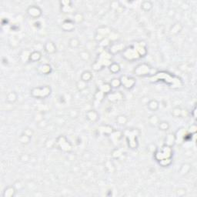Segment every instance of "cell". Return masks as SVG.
<instances>
[{"label": "cell", "mask_w": 197, "mask_h": 197, "mask_svg": "<svg viewBox=\"0 0 197 197\" xmlns=\"http://www.w3.org/2000/svg\"><path fill=\"white\" fill-rule=\"evenodd\" d=\"M51 93V88L49 85H43L42 87H35L31 90L32 97L37 99H45Z\"/></svg>", "instance_id": "6da1fadb"}, {"label": "cell", "mask_w": 197, "mask_h": 197, "mask_svg": "<svg viewBox=\"0 0 197 197\" xmlns=\"http://www.w3.org/2000/svg\"><path fill=\"white\" fill-rule=\"evenodd\" d=\"M111 32L112 31L109 27L106 25H102L97 28L96 35H95V39L98 42H102L109 36Z\"/></svg>", "instance_id": "7a4b0ae2"}, {"label": "cell", "mask_w": 197, "mask_h": 197, "mask_svg": "<svg viewBox=\"0 0 197 197\" xmlns=\"http://www.w3.org/2000/svg\"><path fill=\"white\" fill-rule=\"evenodd\" d=\"M26 12H27V14L32 19L39 18V17L42 16V13H43V11H42L41 8H39L38 5H36L28 6Z\"/></svg>", "instance_id": "3957f363"}, {"label": "cell", "mask_w": 197, "mask_h": 197, "mask_svg": "<svg viewBox=\"0 0 197 197\" xmlns=\"http://www.w3.org/2000/svg\"><path fill=\"white\" fill-rule=\"evenodd\" d=\"M120 81L121 85H123L126 89H130L133 88L136 83L135 79L133 78V77L128 76H126V75L121 76Z\"/></svg>", "instance_id": "277c9868"}, {"label": "cell", "mask_w": 197, "mask_h": 197, "mask_svg": "<svg viewBox=\"0 0 197 197\" xmlns=\"http://www.w3.org/2000/svg\"><path fill=\"white\" fill-rule=\"evenodd\" d=\"M152 70V68L146 64H140L135 69V73L137 76H146L149 74Z\"/></svg>", "instance_id": "5b68a950"}, {"label": "cell", "mask_w": 197, "mask_h": 197, "mask_svg": "<svg viewBox=\"0 0 197 197\" xmlns=\"http://www.w3.org/2000/svg\"><path fill=\"white\" fill-rule=\"evenodd\" d=\"M60 138H61V139H62L61 142H59V140H56V142H55V143H56L58 148L60 149H62V150H63V151H66V152H69V151H70V150H72L71 144L69 143V141L66 140V137L60 136Z\"/></svg>", "instance_id": "8992f818"}, {"label": "cell", "mask_w": 197, "mask_h": 197, "mask_svg": "<svg viewBox=\"0 0 197 197\" xmlns=\"http://www.w3.org/2000/svg\"><path fill=\"white\" fill-rule=\"evenodd\" d=\"M171 114L176 118L186 117V116L189 115V112L187 109H182L180 107L177 106L172 109Z\"/></svg>", "instance_id": "52a82bcc"}, {"label": "cell", "mask_w": 197, "mask_h": 197, "mask_svg": "<svg viewBox=\"0 0 197 197\" xmlns=\"http://www.w3.org/2000/svg\"><path fill=\"white\" fill-rule=\"evenodd\" d=\"M85 118L90 123H96L99 119V114L95 109L88 110L87 112H85Z\"/></svg>", "instance_id": "ba28073f"}, {"label": "cell", "mask_w": 197, "mask_h": 197, "mask_svg": "<svg viewBox=\"0 0 197 197\" xmlns=\"http://www.w3.org/2000/svg\"><path fill=\"white\" fill-rule=\"evenodd\" d=\"M44 49L45 51L48 54H54L56 52V46L51 40H49L45 43Z\"/></svg>", "instance_id": "9c48e42d"}, {"label": "cell", "mask_w": 197, "mask_h": 197, "mask_svg": "<svg viewBox=\"0 0 197 197\" xmlns=\"http://www.w3.org/2000/svg\"><path fill=\"white\" fill-rule=\"evenodd\" d=\"M62 28L66 32H70L75 28V22L72 19H66L62 22Z\"/></svg>", "instance_id": "30bf717a"}, {"label": "cell", "mask_w": 197, "mask_h": 197, "mask_svg": "<svg viewBox=\"0 0 197 197\" xmlns=\"http://www.w3.org/2000/svg\"><path fill=\"white\" fill-rule=\"evenodd\" d=\"M183 26L181 23L179 22H176L173 23L172 25V26L170 27V29H169V32L172 35H177L179 32L183 30Z\"/></svg>", "instance_id": "8fae6325"}, {"label": "cell", "mask_w": 197, "mask_h": 197, "mask_svg": "<svg viewBox=\"0 0 197 197\" xmlns=\"http://www.w3.org/2000/svg\"><path fill=\"white\" fill-rule=\"evenodd\" d=\"M147 108L152 112H156L160 108V103L156 100H150L146 103Z\"/></svg>", "instance_id": "7c38bea8"}, {"label": "cell", "mask_w": 197, "mask_h": 197, "mask_svg": "<svg viewBox=\"0 0 197 197\" xmlns=\"http://www.w3.org/2000/svg\"><path fill=\"white\" fill-rule=\"evenodd\" d=\"M16 187H15L14 186H9V187H7L5 189L2 196H3L4 197H13L16 195Z\"/></svg>", "instance_id": "4fadbf2b"}, {"label": "cell", "mask_w": 197, "mask_h": 197, "mask_svg": "<svg viewBox=\"0 0 197 197\" xmlns=\"http://www.w3.org/2000/svg\"><path fill=\"white\" fill-rule=\"evenodd\" d=\"M61 3V9L64 13H69L73 11V7H72L71 2L69 1H62Z\"/></svg>", "instance_id": "5bb4252c"}, {"label": "cell", "mask_w": 197, "mask_h": 197, "mask_svg": "<svg viewBox=\"0 0 197 197\" xmlns=\"http://www.w3.org/2000/svg\"><path fill=\"white\" fill-rule=\"evenodd\" d=\"M192 169V166L190 163H183L181 165V167L179 170V173L182 176H186Z\"/></svg>", "instance_id": "9a60e30c"}, {"label": "cell", "mask_w": 197, "mask_h": 197, "mask_svg": "<svg viewBox=\"0 0 197 197\" xmlns=\"http://www.w3.org/2000/svg\"><path fill=\"white\" fill-rule=\"evenodd\" d=\"M17 98H18V95L16 92H9L7 95H6V99H5V101L7 102L9 104H13V103H16L17 101Z\"/></svg>", "instance_id": "2e32d148"}, {"label": "cell", "mask_w": 197, "mask_h": 197, "mask_svg": "<svg viewBox=\"0 0 197 197\" xmlns=\"http://www.w3.org/2000/svg\"><path fill=\"white\" fill-rule=\"evenodd\" d=\"M52 68L49 64H42L38 67V72L41 74L47 75L51 73Z\"/></svg>", "instance_id": "e0dca14e"}, {"label": "cell", "mask_w": 197, "mask_h": 197, "mask_svg": "<svg viewBox=\"0 0 197 197\" xmlns=\"http://www.w3.org/2000/svg\"><path fill=\"white\" fill-rule=\"evenodd\" d=\"M165 142V145L172 147V146L176 143V136H175V134L169 133V134L166 136V137Z\"/></svg>", "instance_id": "ac0fdd59"}, {"label": "cell", "mask_w": 197, "mask_h": 197, "mask_svg": "<svg viewBox=\"0 0 197 197\" xmlns=\"http://www.w3.org/2000/svg\"><path fill=\"white\" fill-rule=\"evenodd\" d=\"M92 77H93L92 73L90 71H89V70H86V71L82 72V74H81V76H80V79L84 81V82H88L92 80Z\"/></svg>", "instance_id": "d6986e66"}, {"label": "cell", "mask_w": 197, "mask_h": 197, "mask_svg": "<svg viewBox=\"0 0 197 197\" xmlns=\"http://www.w3.org/2000/svg\"><path fill=\"white\" fill-rule=\"evenodd\" d=\"M42 58V53L39 51H33L31 52L29 57V62H37Z\"/></svg>", "instance_id": "ffe728a7"}, {"label": "cell", "mask_w": 197, "mask_h": 197, "mask_svg": "<svg viewBox=\"0 0 197 197\" xmlns=\"http://www.w3.org/2000/svg\"><path fill=\"white\" fill-rule=\"evenodd\" d=\"M123 96L122 93H120L119 92H114L112 94L109 95V100L112 102H118L119 100H123Z\"/></svg>", "instance_id": "44dd1931"}, {"label": "cell", "mask_w": 197, "mask_h": 197, "mask_svg": "<svg viewBox=\"0 0 197 197\" xmlns=\"http://www.w3.org/2000/svg\"><path fill=\"white\" fill-rule=\"evenodd\" d=\"M69 46L72 49H77L80 46L79 39L76 37L71 38L69 41Z\"/></svg>", "instance_id": "7402d4cb"}, {"label": "cell", "mask_w": 197, "mask_h": 197, "mask_svg": "<svg viewBox=\"0 0 197 197\" xmlns=\"http://www.w3.org/2000/svg\"><path fill=\"white\" fill-rule=\"evenodd\" d=\"M141 9L144 12H149L153 9V3L150 1H143L141 3Z\"/></svg>", "instance_id": "603a6c76"}, {"label": "cell", "mask_w": 197, "mask_h": 197, "mask_svg": "<svg viewBox=\"0 0 197 197\" xmlns=\"http://www.w3.org/2000/svg\"><path fill=\"white\" fill-rule=\"evenodd\" d=\"M157 127L161 131H167L169 129V127H170V125H169V123L167 121H160Z\"/></svg>", "instance_id": "cb8c5ba5"}, {"label": "cell", "mask_w": 197, "mask_h": 197, "mask_svg": "<svg viewBox=\"0 0 197 197\" xmlns=\"http://www.w3.org/2000/svg\"><path fill=\"white\" fill-rule=\"evenodd\" d=\"M79 57L82 61H88L90 59V53L87 50H82L79 52Z\"/></svg>", "instance_id": "d4e9b609"}, {"label": "cell", "mask_w": 197, "mask_h": 197, "mask_svg": "<svg viewBox=\"0 0 197 197\" xmlns=\"http://www.w3.org/2000/svg\"><path fill=\"white\" fill-rule=\"evenodd\" d=\"M109 70L110 72L112 73H118L119 71H120V66H119V63H116V62H112V63H111V64L109 66Z\"/></svg>", "instance_id": "484cf974"}, {"label": "cell", "mask_w": 197, "mask_h": 197, "mask_svg": "<svg viewBox=\"0 0 197 197\" xmlns=\"http://www.w3.org/2000/svg\"><path fill=\"white\" fill-rule=\"evenodd\" d=\"M31 139H32L31 137L28 136L22 133L21 135H20L19 138V141L20 143L22 144V145H27V144H28L30 142Z\"/></svg>", "instance_id": "4316f807"}, {"label": "cell", "mask_w": 197, "mask_h": 197, "mask_svg": "<svg viewBox=\"0 0 197 197\" xmlns=\"http://www.w3.org/2000/svg\"><path fill=\"white\" fill-rule=\"evenodd\" d=\"M115 121H116V123H117L119 125L123 126V125L127 123V122H128V118L126 117L125 115H119L116 117Z\"/></svg>", "instance_id": "83f0119b"}, {"label": "cell", "mask_w": 197, "mask_h": 197, "mask_svg": "<svg viewBox=\"0 0 197 197\" xmlns=\"http://www.w3.org/2000/svg\"><path fill=\"white\" fill-rule=\"evenodd\" d=\"M88 85L87 82H84L82 80H79L78 82H76V88L79 92H82V91H84L85 89H87Z\"/></svg>", "instance_id": "f1b7e54d"}, {"label": "cell", "mask_w": 197, "mask_h": 197, "mask_svg": "<svg viewBox=\"0 0 197 197\" xmlns=\"http://www.w3.org/2000/svg\"><path fill=\"white\" fill-rule=\"evenodd\" d=\"M160 119L156 115H152L149 118V123L152 126H157L160 123Z\"/></svg>", "instance_id": "f546056e"}, {"label": "cell", "mask_w": 197, "mask_h": 197, "mask_svg": "<svg viewBox=\"0 0 197 197\" xmlns=\"http://www.w3.org/2000/svg\"><path fill=\"white\" fill-rule=\"evenodd\" d=\"M84 20V16L82 13H76L73 15V21L75 23H81Z\"/></svg>", "instance_id": "4dcf8cb0"}, {"label": "cell", "mask_w": 197, "mask_h": 197, "mask_svg": "<svg viewBox=\"0 0 197 197\" xmlns=\"http://www.w3.org/2000/svg\"><path fill=\"white\" fill-rule=\"evenodd\" d=\"M112 89V86L110 85V83H105L102 85L100 88V90L105 94V93H109Z\"/></svg>", "instance_id": "1f68e13d"}, {"label": "cell", "mask_w": 197, "mask_h": 197, "mask_svg": "<svg viewBox=\"0 0 197 197\" xmlns=\"http://www.w3.org/2000/svg\"><path fill=\"white\" fill-rule=\"evenodd\" d=\"M110 85H111L112 87H114V88L119 87L120 85H121L120 79L115 78V79H112V81L110 82Z\"/></svg>", "instance_id": "d6a6232c"}, {"label": "cell", "mask_w": 197, "mask_h": 197, "mask_svg": "<svg viewBox=\"0 0 197 197\" xmlns=\"http://www.w3.org/2000/svg\"><path fill=\"white\" fill-rule=\"evenodd\" d=\"M22 133H23V134H25V135L28 136H29L32 138V136L34 135V131H33V130L31 128H25L23 130Z\"/></svg>", "instance_id": "836d02e7"}, {"label": "cell", "mask_w": 197, "mask_h": 197, "mask_svg": "<svg viewBox=\"0 0 197 197\" xmlns=\"http://www.w3.org/2000/svg\"><path fill=\"white\" fill-rule=\"evenodd\" d=\"M186 193H187V190L184 188H179L176 190V195L178 196H183L186 195Z\"/></svg>", "instance_id": "e575fe53"}, {"label": "cell", "mask_w": 197, "mask_h": 197, "mask_svg": "<svg viewBox=\"0 0 197 197\" xmlns=\"http://www.w3.org/2000/svg\"><path fill=\"white\" fill-rule=\"evenodd\" d=\"M196 130H197L196 125L193 124L191 125V126L189 128V133H190L191 135H195L196 133Z\"/></svg>", "instance_id": "d590c367"}, {"label": "cell", "mask_w": 197, "mask_h": 197, "mask_svg": "<svg viewBox=\"0 0 197 197\" xmlns=\"http://www.w3.org/2000/svg\"><path fill=\"white\" fill-rule=\"evenodd\" d=\"M30 159V156L28 154H22L21 156H20V160L22 162H28Z\"/></svg>", "instance_id": "8d00e7d4"}, {"label": "cell", "mask_w": 197, "mask_h": 197, "mask_svg": "<svg viewBox=\"0 0 197 197\" xmlns=\"http://www.w3.org/2000/svg\"><path fill=\"white\" fill-rule=\"evenodd\" d=\"M196 107L194 108V109L193 110L192 112H191V115H193V116L194 118H196Z\"/></svg>", "instance_id": "74e56055"}]
</instances>
